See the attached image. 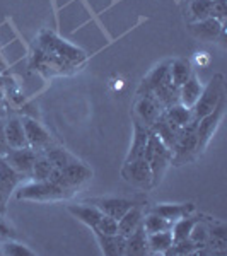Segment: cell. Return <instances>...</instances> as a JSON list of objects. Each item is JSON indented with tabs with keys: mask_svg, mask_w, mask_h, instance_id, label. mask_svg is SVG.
I'll use <instances>...</instances> for the list:
<instances>
[{
	"mask_svg": "<svg viewBox=\"0 0 227 256\" xmlns=\"http://www.w3.org/2000/svg\"><path fill=\"white\" fill-rule=\"evenodd\" d=\"M20 181H22V176L19 172H16L7 164L6 159L0 158V210L6 208L10 195L16 192V188L20 184Z\"/></svg>",
	"mask_w": 227,
	"mask_h": 256,
	"instance_id": "12",
	"label": "cell"
},
{
	"mask_svg": "<svg viewBox=\"0 0 227 256\" xmlns=\"http://www.w3.org/2000/svg\"><path fill=\"white\" fill-rule=\"evenodd\" d=\"M226 96V82L222 74H216L210 79V82L202 89V94L198 98V101L193 106V120L198 122L200 118H204L205 114H208L218 104L222 98Z\"/></svg>",
	"mask_w": 227,
	"mask_h": 256,
	"instance_id": "5",
	"label": "cell"
},
{
	"mask_svg": "<svg viewBox=\"0 0 227 256\" xmlns=\"http://www.w3.org/2000/svg\"><path fill=\"white\" fill-rule=\"evenodd\" d=\"M4 135H6L7 146L9 148H22L30 147L28 146V138L24 134L22 122L19 118H10L9 122L4 125Z\"/></svg>",
	"mask_w": 227,
	"mask_h": 256,
	"instance_id": "20",
	"label": "cell"
},
{
	"mask_svg": "<svg viewBox=\"0 0 227 256\" xmlns=\"http://www.w3.org/2000/svg\"><path fill=\"white\" fill-rule=\"evenodd\" d=\"M144 159L148 162L152 171V188H158L166 174L168 168L171 166V148L150 130L148 142L144 152Z\"/></svg>",
	"mask_w": 227,
	"mask_h": 256,
	"instance_id": "1",
	"label": "cell"
},
{
	"mask_svg": "<svg viewBox=\"0 0 227 256\" xmlns=\"http://www.w3.org/2000/svg\"><path fill=\"white\" fill-rule=\"evenodd\" d=\"M34 67L43 72L44 76H62V74H68L70 68H76L72 64L58 58V56L52 55V53L44 52L40 46H36L34 52Z\"/></svg>",
	"mask_w": 227,
	"mask_h": 256,
	"instance_id": "11",
	"label": "cell"
},
{
	"mask_svg": "<svg viewBox=\"0 0 227 256\" xmlns=\"http://www.w3.org/2000/svg\"><path fill=\"white\" fill-rule=\"evenodd\" d=\"M227 246V229L226 226H212L208 227V238L205 241V248L212 250V254L226 253Z\"/></svg>",
	"mask_w": 227,
	"mask_h": 256,
	"instance_id": "27",
	"label": "cell"
},
{
	"mask_svg": "<svg viewBox=\"0 0 227 256\" xmlns=\"http://www.w3.org/2000/svg\"><path fill=\"white\" fill-rule=\"evenodd\" d=\"M224 113H226V96L218 101V104L210 111L208 114H205L204 118H200L196 122V152H198V156L208 147L210 140H212L214 134L217 132L222 118H224Z\"/></svg>",
	"mask_w": 227,
	"mask_h": 256,
	"instance_id": "7",
	"label": "cell"
},
{
	"mask_svg": "<svg viewBox=\"0 0 227 256\" xmlns=\"http://www.w3.org/2000/svg\"><path fill=\"white\" fill-rule=\"evenodd\" d=\"M214 0H190V14H192V22L212 18Z\"/></svg>",
	"mask_w": 227,
	"mask_h": 256,
	"instance_id": "34",
	"label": "cell"
},
{
	"mask_svg": "<svg viewBox=\"0 0 227 256\" xmlns=\"http://www.w3.org/2000/svg\"><path fill=\"white\" fill-rule=\"evenodd\" d=\"M102 254L106 256H122L125 254V238L122 234H102L94 230Z\"/></svg>",
	"mask_w": 227,
	"mask_h": 256,
	"instance_id": "19",
	"label": "cell"
},
{
	"mask_svg": "<svg viewBox=\"0 0 227 256\" xmlns=\"http://www.w3.org/2000/svg\"><path fill=\"white\" fill-rule=\"evenodd\" d=\"M55 169L56 168L50 162L46 156H44L43 152H38V158H36V162H34V166H32L31 178H34L36 181H48Z\"/></svg>",
	"mask_w": 227,
	"mask_h": 256,
	"instance_id": "33",
	"label": "cell"
},
{
	"mask_svg": "<svg viewBox=\"0 0 227 256\" xmlns=\"http://www.w3.org/2000/svg\"><path fill=\"white\" fill-rule=\"evenodd\" d=\"M162 113L164 108L156 101V98H152L150 94H138L134 106V122H138L140 125L152 128Z\"/></svg>",
	"mask_w": 227,
	"mask_h": 256,
	"instance_id": "9",
	"label": "cell"
},
{
	"mask_svg": "<svg viewBox=\"0 0 227 256\" xmlns=\"http://www.w3.org/2000/svg\"><path fill=\"white\" fill-rule=\"evenodd\" d=\"M148 253L164 254L172 246V234L171 230H160V232L147 234Z\"/></svg>",
	"mask_w": 227,
	"mask_h": 256,
	"instance_id": "29",
	"label": "cell"
},
{
	"mask_svg": "<svg viewBox=\"0 0 227 256\" xmlns=\"http://www.w3.org/2000/svg\"><path fill=\"white\" fill-rule=\"evenodd\" d=\"M164 116H166L171 123L178 125L180 128H183V126H186L188 123L195 122V120H193V111L186 108V106H183L181 102H174L172 106H169V108L164 110Z\"/></svg>",
	"mask_w": 227,
	"mask_h": 256,
	"instance_id": "28",
	"label": "cell"
},
{
	"mask_svg": "<svg viewBox=\"0 0 227 256\" xmlns=\"http://www.w3.org/2000/svg\"><path fill=\"white\" fill-rule=\"evenodd\" d=\"M198 220H202V217H195L192 214V216L183 217V218H180V220L172 222V227H171L172 242L183 241V239H188L190 234H192V229L195 227V224H196Z\"/></svg>",
	"mask_w": 227,
	"mask_h": 256,
	"instance_id": "30",
	"label": "cell"
},
{
	"mask_svg": "<svg viewBox=\"0 0 227 256\" xmlns=\"http://www.w3.org/2000/svg\"><path fill=\"white\" fill-rule=\"evenodd\" d=\"M9 239H19L16 229L9 224L6 217H4L2 210H0V242L2 241H9Z\"/></svg>",
	"mask_w": 227,
	"mask_h": 256,
	"instance_id": "37",
	"label": "cell"
},
{
	"mask_svg": "<svg viewBox=\"0 0 227 256\" xmlns=\"http://www.w3.org/2000/svg\"><path fill=\"white\" fill-rule=\"evenodd\" d=\"M0 158H2V156H0Z\"/></svg>",
	"mask_w": 227,
	"mask_h": 256,
	"instance_id": "39",
	"label": "cell"
},
{
	"mask_svg": "<svg viewBox=\"0 0 227 256\" xmlns=\"http://www.w3.org/2000/svg\"><path fill=\"white\" fill-rule=\"evenodd\" d=\"M152 214H158V216L168 218L171 222H176L183 217H188L195 212V204H162V205H154L150 208Z\"/></svg>",
	"mask_w": 227,
	"mask_h": 256,
	"instance_id": "17",
	"label": "cell"
},
{
	"mask_svg": "<svg viewBox=\"0 0 227 256\" xmlns=\"http://www.w3.org/2000/svg\"><path fill=\"white\" fill-rule=\"evenodd\" d=\"M10 148L7 146V140H6V135H4V125H0V156H6Z\"/></svg>",
	"mask_w": 227,
	"mask_h": 256,
	"instance_id": "38",
	"label": "cell"
},
{
	"mask_svg": "<svg viewBox=\"0 0 227 256\" xmlns=\"http://www.w3.org/2000/svg\"><path fill=\"white\" fill-rule=\"evenodd\" d=\"M92 230H98V232H102V234H118V220H114L113 217L102 214L96 229H92Z\"/></svg>",
	"mask_w": 227,
	"mask_h": 256,
	"instance_id": "36",
	"label": "cell"
},
{
	"mask_svg": "<svg viewBox=\"0 0 227 256\" xmlns=\"http://www.w3.org/2000/svg\"><path fill=\"white\" fill-rule=\"evenodd\" d=\"M38 46L44 52L52 53V55L58 56V58L68 62L74 67L80 65L86 60V52L74 44H70L68 41L58 38L55 32L52 31H41L40 38H38Z\"/></svg>",
	"mask_w": 227,
	"mask_h": 256,
	"instance_id": "3",
	"label": "cell"
},
{
	"mask_svg": "<svg viewBox=\"0 0 227 256\" xmlns=\"http://www.w3.org/2000/svg\"><path fill=\"white\" fill-rule=\"evenodd\" d=\"M148 135H150V128L140 125L138 122H134V142H132V147L125 160L144 158V152H146V147L148 142Z\"/></svg>",
	"mask_w": 227,
	"mask_h": 256,
	"instance_id": "23",
	"label": "cell"
},
{
	"mask_svg": "<svg viewBox=\"0 0 227 256\" xmlns=\"http://www.w3.org/2000/svg\"><path fill=\"white\" fill-rule=\"evenodd\" d=\"M125 254L130 256H144L148 254V242H147V232L144 226L140 224L130 236L125 238Z\"/></svg>",
	"mask_w": 227,
	"mask_h": 256,
	"instance_id": "22",
	"label": "cell"
},
{
	"mask_svg": "<svg viewBox=\"0 0 227 256\" xmlns=\"http://www.w3.org/2000/svg\"><path fill=\"white\" fill-rule=\"evenodd\" d=\"M20 122H22V126H24V134H26V138H28V146H30L31 148H34L36 152H43L44 148L53 144L50 134L44 130L43 126H41V123L36 122V120L24 116Z\"/></svg>",
	"mask_w": 227,
	"mask_h": 256,
	"instance_id": "13",
	"label": "cell"
},
{
	"mask_svg": "<svg viewBox=\"0 0 227 256\" xmlns=\"http://www.w3.org/2000/svg\"><path fill=\"white\" fill-rule=\"evenodd\" d=\"M192 74H193V67L190 60L174 58L169 62V76H171V80L176 88H181V86L190 79Z\"/></svg>",
	"mask_w": 227,
	"mask_h": 256,
	"instance_id": "25",
	"label": "cell"
},
{
	"mask_svg": "<svg viewBox=\"0 0 227 256\" xmlns=\"http://www.w3.org/2000/svg\"><path fill=\"white\" fill-rule=\"evenodd\" d=\"M67 210L76 218H79L80 222H84L86 226L90 227V229H96L99 218L102 217L101 210H99L96 205L89 204V202H86V204H79V205H68Z\"/></svg>",
	"mask_w": 227,
	"mask_h": 256,
	"instance_id": "18",
	"label": "cell"
},
{
	"mask_svg": "<svg viewBox=\"0 0 227 256\" xmlns=\"http://www.w3.org/2000/svg\"><path fill=\"white\" fill-rule=\"evenodd\" d=\"M43 154L46 156L48 160H50V162H52L53 166H55L56 169L65 168L68 162H72V160L76 159L72 154H68V152L65 150V148L56 147V146H53V144H52V146H50V147L44 148V150H43Z\"/></svg>",
	"mask_w": 227,
	"mask_h": 256,
	"instance_id": "31",
	"label": "cell"
},
{
	"mask_svg": "<svg viewBox=\"0 0 227 256\" xmlns=\"http://www.w3.org/2000/svg\"><path fill=\"white\" fill-rule=\"evenodd\" d=\"M196 158V122H192L183 126L178 140L171 148V166H183Z\"/></svg>",
	"mask_w": 227,
	"mask_h": 256,
	"instance_id": "6",
	"label": "cell"
},
{
	"mask_svg": "<svg viewBox=\"0 0 227 256\" xmlns=\"http://www.w3.org/2000/svg\"><path fill=\"white\" fill-rule=\"evenodd\" d=\"M152 132H154L158 137L162 140L164 144L169 147V148H172V146H174V142L178 140L180 137V134H181V130L183 128H180L178 125H174V123H171L169 120L164 116V113L160 114L158 122L154 123V126L150 128Z\"/></svg>",
	"mask_w": 227,
	"mask_h": 256,
	"instance_id": "21",
	"label": "cell"
},
{
	"mask_svg": "<svg viewBox=\"0 0 227 256\" xmlns=\"http://www.w3.org/2000/svg\"><path fill=\"white\" fill-rule=\"evenodd\" d=\"M190 31H192V34L195 36V38L207 40V41L224 38V34H226L224 22H220L218 19H214V18L190 22Z\"/></svg>",
	"mask_w": 227,
	"mask_h": 256,
	"instance_id": "14",
	"label": "cell"
},
{
	"mask_svg": "<svg viewBox=\"0 0 227 256\" xmlns=\"http://www.w3.org/2000/svg\"><path fill=\"white\" fill-rule=\"evenodd\" d=\"M142 226L147 234H154V232H160V230H171L172 222L158 216V214L148 212L147 216L142 218Z\"/></svg>",
	"mask_w": 227,
	"mask_h": 256,
	"instance_id": "32",
	"label": "cell"
},
{
	"mask_svg": "<svg viewBox=\"0 0 227 256\" xmlns=\"http://www.w3.org/2000/svg\"><path fill=\"white\" fill-rule=\"evenodd\" d=\"M202 89L204 88H202L200 80H198V77L193 72L190 76V79L180 88V102L183 106H186V108L193 110V106H195V102L198 101V98L202 94Z\"/></svg>",
	"mask_w": 227,
	"mask_h": 256,
	"instance_id": "24",
	"label": "cell"
},
{
	"mask_svg": "<svg viewBox=\"0 0 227 256\" xmlns=\"http://www.w3.org/2000/svg\"><path fill=\"white\" fill-rule=\"evenodd\" d=\"M169 62H171V60L159 64L158 67L148 74L146 79L142 80V84H140L137 94H152L156 89L159 88V86H162L164 82L171 77V76H169Z\"/></svg>",
	"mask_w": 227,
	"mask_h": 256,
	"instance_id": "16",
	"label": "cell"
},
{
	"mask_svg": "<svg viewBox=\"0 0 227 256\" xmlns=\"http://www.w3.org/2000/svg\"><path fill=\"white\" fill-rule=\"evenodd\" d=\"M122 178L132 186L148 192L152 188V171L148 162L144 158L134 159V160H125L122 168Z\"/></svg>",
	"mask_w": 227,
	"mask_h": 256,
	"instance_id": "8",
	"label": "cell"
},
{
	"mask_svg": "<svg viewBox=\"0 0 227 256\" xmlns=\"http://www.w3.org/2000/svg\"><path fill=\"white\" fill-rule=\"evenodd\" d=\"M74 193L68 190L58 186L50 181H32V183L19 184L16 188V198L18 200H30V202H60L67 200Z\"/></svg>",
	"mask_w": 227,
	"mask_h": 256,
	"instance_id": "2",
	"label": "cell"
},
{
	"mask_svg": "<svg viewBox=\"0 0 227 256\" xmlns=\"http://www.w3.org/2000/svg\"><path fill=\"white\" fill-rule=\"evenodd\" d=\"M142 218H144L142 208H140L138 205H134V207L118 220V234H122L123 238L130 236V234L142 224Z\"/></svg>",
	"mask_w": 227,
	"mask_h": 256,
	"instance_id": "26",
	"label": "cell"
},
{
	"mask_svg": "<svg viewBox=\"0 0 227 256\" xmlns=\"http://www.w3.org/2000/svg\"><path fill=\"white\" fill-rule=\"evenodd\" d=\"M90 178H92V169H90L88 164L74 159L72 162H68L65 168L55 169L48 181L50 183L58 184V186L65 188V190H68V192L76 193L82 184L88 183Z\"/></svg>",
	"mask_w": 227,
	"mask_h": 256,
	"instance_id": "4",
	"label": "cell"
},
{
	"mask_svg": "<svg viewBox=\"0 0 227 256\" xmlns=\"http://www.w3.org/2000/svg\"><path fill=\"white\" fill-rule=\"evenodd\" d=\"M7 160V164L14 169L16 172H19L22 178H31L32 176V166L38 158V152L31 147H22V148H10L6 156H2Z\"/></svg>",
	"mask_w": 227,
	"mask_h": 256,
	"instance_id": "10",
	"label": "cell"
},
{
	"mask_svg": "<svg viewBox=\"0 0 227 256\" xmlns=\"http://www.w3.org/2000/svg\"><path fill=\"white\" fill-rule=\"evenodd\" d=\"M0 254L7 256H32L34 251H31L28 246L19 242L18 239H9V241L0 242Z\"/></svg>",
	"mask_w": 227,
	"mask_h": 256,
	"instance_id": "35",
	"label": "cell"
},
{
	"mask_svg": "<svg viewBox=\"0 0 227 256\" xmlns=\"http://www.w3.org/2000/svg\"><path fill=\"white\" fill-rule=\"evenodd\" d=\"M89 204L96 205L102 214L113 217L114 220H120L128 210L134 207V202L126 200V198H96V200H89Z\"/></svg>",
	"mask_w": 227,
	"mask_h": 256,
	"instance_id": "15",
	"label": "cell"
}]
</instances>
